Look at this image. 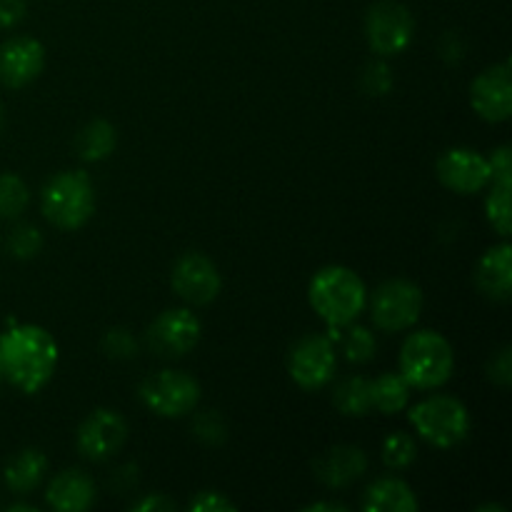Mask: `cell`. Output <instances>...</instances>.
Instances as JSON below:
<instances>
[{
	"instance_id": "5",
	"label": "cell",
	"mask_w": 512,
	"mask_h": 512,
	"mask_svg": "<svg viewBox=\"0 0 512 512\" xmlns=\"http://www.w3.org/2000/svg\"><path fill=\"white\" fill-rule=\"evenodd\" d=\"M410 425L433 448L448 450L470 435V413L453 395H430L410 408Z\"/></svg>"
},
{
	"instance_id": "7",
	"label": "cell",
	"mask_w": 512,
	"mask_h": 512,
	"mask_svg": "<svg viewBox=\"0 0 512 512\" xmlns=\"http://www.w3.org/2000/svg\"><path fill=\"white\" fill-rule=\"evenodd\" d=\"M415 38V18L398 0H378L365 13V40L378 58H393L408 50Z\"/></svg>"
},
{
	"instance_id": "41",
	"label": "cell",
	"mask_w": 512,
	"mask_h": 512,
	"mask_svg": "<svg viewBox=\"0 0 512 512\" xmlns=\"http://www.w3.org/2000/svg\"><path fill=\"white\" fill-rule=\"evenodd\" d=\"M480 512H490V510H498V512H505L503 505H483V508H478Z\"/></svg>"
},
{
	"instance_id": "31",
	"label": "cell",
	"mask_w": 512,
	"mask_h": 512,
	"mask_svg": "<svg viewBox=\"0 0 512 512\" xmlns=\"http://www.w3.org/2000/svg\"><path fill=\"white\" fill-rule=\"evenodd\" d=\"M100 350L110 360H133L138 355V340L128 328H110L100 340Z\"/></svg>"
},
{
	"instance_id": "6",
	"label": "cell",
	"mask_w": 512,
	"mask_h": 512,
	"mask_svg": "<svg viewBox=\"0 0 512 512\" xmlns=\"http://www.w3.org/2000/svg\"><path fill=\"white\" fill-rule=\"evenodd\" d=\"M200 383L183 370H160L140 383L138 398L160 418H183L200 403Z\"/></svg>"
},
{
	"instance_id": "16",
	"label": "cell",
	"mask_w": 512,
	"mask_h": 512,
	"mask_svg": "<svg viewBox=\"0 0 512 512\" xmlns=\"http://www.w3.org/2000/svg\"><path fill=\"white\" fill-rule=\"evenodd\" d=\"M368 470V455L358 445H335L313 463V473L325 488H348Z\"/></svg>"
},
{
	"instance_id": "20",
	"label": "cell",
	"mask_w": 512,
	"mask_h": 512,
	"mask_svg": "<svg viewBox=\"0 0 512 512\" xmlns=\"http://www.w3.org/2000/svg\"><path fill=\"white\" fill-rule=\"evenodd\" d=\"M45 473H48L45 453L35 448H25L15 458L8 460L3 470V483L13 495H28L43 483Z\"/></svg>"
},
{
	"instance_id": "27",
	"label": "cell",
	"mask_w": 512,
	"mask_h": 512,
	"mask_svg": "<svg viewBox=\"0 0 512 512\" xmlns=\"http://www.w3.org/2000/svg\"><path fill=\"white\" fill-rule=\"evenodd\" d=\"M383 463L385 468L390 470H408L410 465L418 458V445H415L413 435L408 433H390L388 438L383 440Z\"/></svg>"
},
{
	"instance_id": "11",
	"label": "cell",
	"mask_w": 512,
	"mask_h": 512,
	"mask_svg": "<svg viewBox=\"0 0 512 512\" xmlns=\"http://www.w3.org/2000/svg\"><path fill=\"white\" fill-rule=\"evenodd\" d=\"M125 440H128V423L123 415L110 408H98L80 423L75 433V448L90 463H105L120 453Z\"/></svg>"
},
{
	"instance_id": "36",
	"label": "cell",
	"mask_w": 512,
	"mask_h": 512,
	"mask_svg": "<svg viewBox=\"0 0 512 512\" xmlns=\"http://www.w3.org/2000/svg\"><path fill=\"white\" fill-rule=\"evenodd\" d=\"M135 485H138V465L133 463L118 468L113 473V478H110V488H113L118 495L128 493V490H133Z\"/></svg>"
},
{
	"instance_id": "22",
	"label": "cell",
	"mask_w": 512,
	"mask_h": 512,
	"mask_svg": "<svg viewBox=\"0 0 512 512\" xmlns=\"http://www.w3.org/2000/svg\"><path fill=\"white\" fill-rule=\"evenodd\" d=\"M410 383L400 373H383L370 380V400L373 408L383 415L403 413L410 405Z\"/></svg>"
},
{
	"instance_id": "39",
	"label": "cell",
	"mask_w": 512,
	"mask_h": 512,
	"mask_svg": "<svg viewBox=\"0 0 512 512\" xmlns=\"http://www.w3.org/2000/svg\"><path fill=\"white\" fill-rule=\"evenodd\" d=\"M303 512H348V505L333 503V500H323V503L305 505Z\"/></svg>"
},
{
	"instance_id": "21",
	"label": "cell",
	"mask_w": 512,
	"mask_h": 512,
	"mask_svg": "<svg viewBox=\"0 0 512 512\" xmlns=\"http://www.w3.org/2000/svg\"><path fill=\"white\" fill-rule=\"evenodd\" d=\"M118 145V130L108 120H90L80 128L78 138H75V150L78 158L85 163H100V160L110 158Z\"/></svg>"
},
{
	"instance_id": "3",
	"label": "cell",
	"mask_w": 512,
	"mask_h": 512,
	"mask_svg": "<svg viewBox=\"0 0 512 512\" xmlns=\"http://www.w3.org/2000/svg\"><path fill=\"white\" fill-rule=\"evenodd\" d=\"M455 370L453 345L435 330H418L408 335L400 348V375L410 388L435 390L443 388Z\"/></svg>"
},
{
	"instance_id": "23",
	"label": "cell",
	"mask_w": 512,
	"mask_h": 512,
	"mask_svg": "<svg viewBox=\"0 0 512 512\" xmlns=\"http://www.w3.org/2000/svg\"><path fill=\"white\" fill-rule=\"evenodd\" d=\"M333 403L340 415L345 418H365L373 410L370 400V380L363 375H350L343 378L333 390Z\"/></svg>"
},
{
	"instance_id": "2",
	"label": "cell",
	"mask_w": 512,
	"mask_h": 512,
	"mask_svg": "<svg viewBox=\"0 0 512 512\" xmlns=\"http://www.w3.org/2000/svg\"><path fill=\"white\" fill-rule=\"evenodd\" d=\"M308 300L320 320L328 325V338L335 343L340 338V330L365 313L368 288L353 268L325 265L310 280Z\"/></svg>"
},
{
	"instance_id": "42",
	"label": "cell",
	"mask_w": 512,
	"mask_h": 512,
	"mask_svg": "<svg viewBox=\"0 0 512 512\" xmlns=\"http://www.w3.org/2000/svg\"><path fill=\"white\" fill-rule=\"evenodd\" d=\"M3 128H5V108L3 103H0V133H3Z\"/></svg>"
},
{
	"instance_id": "25",
	"label": "cell",
	"mask_w": 512,
	"mask_h": 512,
	"mask_svg": "<svg viewBox=\"0 0 512 512\" xmlns=\"http://www.w3.org/2000/svg\"><path fill=\"white\" fill-rule=\"evenodd\" d=\"M488 198H485V218L493 225L495 233L503 240L510 238L512 218H510V190L512 183H490Z\"/></svg>"
},
{
	"instance_id": "37",
	"label": "cell",
	"mask_w": 512,
	"mask_h": 512,
	"mask_svg": "<svg viewBox=\"0 0 512 512\" xmlns=\"http://www.w3.org/2000/svg\"><path fill=\"white\" fill-rule=\"evenodd\" d=\"M130 510L135 512H173L175 503L170 498H165L163 493H155V495H145L143 500L130 505Z\"/></svg>"
},
{
	"instance_id": "14",
	"label": "cell",
	"mask_w": 512,
	"mask_h": 512,
	"mask_svg": "<svg viewBox=\"0 0 512 512\" xmlns=\"http://www.w3.org/2000/svg\"><path fill=\"white\" fill-rule=\"evenodd\" d=\"M470 105L488 123H505L512 115V68L510 63L490 65L470 85Z\"/></svg>"
},
{
	"instance_id": "28",
	"label": "cell",
	"mask_w": 512,
	"mask_h": 512,
	"mask_svg": "<svg viewBox=\"0 0 512 512\" xmlns=\"http://www.w3.org/2000/svg\"><path fill=\"white\" fill-rule=\"evenodd\" d=\"M193 435L200 443L218 448V445L228 440V423H225V418L218 410H203V413L193 418Z\"/></svg>"
},
{
	"instance_id": "13",
	"label": "cell",
	"mask_w": 512,
	"mask_h": 512,
	"mask_svg": "<svg viewBox=\"0 0 512 512\" xmlns=\"http://www.w3.org/2000/svg\"><path fill=\"white\" fill-rule=\"evenodd\" d=\"M438 178L448 190L458 195L483 193L493 180L490 163L485 155L473 148H450L438 158Z\"/></svg>"
},
{
	"instance_id": "43",
	"label": "cell",
	"mask_w": 512,
	"mask_h": 512,
	"mask_svg": "<svg viewBox=\"0 0 512 512\" xmlns=\"http://www.w3.org/2000/svg\"><path fill=\"white\" fill-rule=\"evenodd\" d=\"M0 380H3V373H0Z\"/></svg>"
},
{
	"instance_id": "12",
	"label": "cell",
	"mask_w": 512,
	"mask_h": 512,
	"mask_svg": "<svg viewBox=\"0 0 512 512\" xmlns=\"http://www.w3.org/2000/svg\"><path fill=\"white\" fill-rule=\"evenodd\" d=\"M170 285H173L175 295L185 300L188 305L203 308L210 305L220 295L223 288V278L218 273V265L203 253H183L173 265L170 273Z\"/></svg>"
},
{
	"instance_id": "26",
	"label": "cell",
	"mask_w": 512,
	"mask_h": 512,
	"mask_svg": "<svg viewBox=\"0 0 512 512\" xmlns=\"http://www.w3.org/2000/svg\"><path fill=\"white\" fill-rule=\"evenodd\" d=\"M30 190L15 173H0V220H15L28 210Z\"/></svg>"
},
{
	"instance_id": "8",
	"label": "cell",
	"mask_w": 512,
	"mask_h": 512,
	"mask_svg": "<svg viewBox=\"0 0 512 512\" xmlns=\"http://www.w3.org/2000/svg\"><path fill=\"white\" fill-rule=\"evenodd\" d=\"M423 290L418 283L405 278L385 280L370 300V315L375 328L385 333H403L420 320L423 313Z\"/></svg>"
},
{
	"instance_id": "38",
	"label": "cell",
	"mask_w": 512,
	"mask_h": 512,
	"mask_svg": "<svg viewBox=\"0 0 512 512\" xmlns=\"http://www.w3.org/2000/svg\"><path fill=\"white\" fill-rule=\"evenodd\" d=\"M463 40H460L458 33H445L443 40H440V55H443L448 63H458L463 58Z\"/></svg>"
},
{
	"instance_id": "24",
	"label": "cell",
	"mask_w": 512,
	"mask_h": 512,
	"mask_svg": "<svg viewBox=\"0 0 512 512\" xmlns=\"http://www.w3.org/2000/svg\"><path fill=\"white\" fill-rule=\"evenodd\" d=\"M338 343L343 345V355L348 363L353 365H365L375 358V350H378V340H375L373 330L363 328V325H345L340 330Z\"/></svg>"
},
{
	"instance_id": "1",
	"label": "cell",
	"mask_w": 512,
	"mask_h": 512,
	"mask_svg": "<svg viewBox=\"0 0 512 512\" xmlns=\"http://www.w3.org/2000/svg\"><path fill=\"white\" fill-rule=\"evenodd\" d=\"M58 343L40 325H13L0 335V373L20 393L35 395L58 368Z\"/></svg>"
},
{
	"instance_id": "4",
	"label": "cell",
	"mask_w": 512,
	"mask_h": 512,
	"mask_svg": "<svg viewBox=\"0 0 512 512\" xmlns=\"http://www.w3.org/2000/svg\"><path fill=\"white\" fill-rule=\"evenodd\" d=\"M43 218L58 230H80L95 213L93 180L83 170H63L40 193Z\"/></svg>"
},
{
	"instance_id": "35",
	"label": "cell",
	"mask_w": 512,
	"mask_h": 512,
	"mask_svg": "<svg viewBox=\"0 0 512 512\" xmlns=\"http://www.w3.org/2000/svg\"><path fill=\"white\" fill-rule=\"evenodd\" d=\"M28 15L25 0H0V30H10L20 25Z\"/></svg>"
},
{
	"instance_id": "19",
	"label": "cell",
	"mask_w": 512,
	"mask_h": 512,
	"mask_svg": "<svg viewBox=\"0 0 512 512\" xmlns=\"http://www.w3.org/2000/svg\"><path fill=\"white\" fill-rule=\"evenodd\" d=\"M418 508L420 503L413 488L393 475L373 480L363 495L365 512H418Z\"/></svg>"
},
{
	"instance_id": "40",
	"label": "cell",
	"mask_w": 512,
	"mask_h": 512,
	"mask_svg": "<svg viewBox=\"0 0 512 512\" xmlns=\"http://www.w3.org/2000/svg\"><path fill=\"white\" fill-rule=\"evenodd\" d=\"M8 510L10 512H38L35 510V505H28V503H13Z\"/></svg>"
},
{
	"instance_id": "15",
	"label": "cell",
	"mask_w": 512,
	"mask_h": 512,
	"mask_svg": "<svg viewBox=\"0 0 512 512\" xmlns=\"http://www.w3.org/2000/svg\"><path fill=\"white\" fill-rule=\"evenodd\" d=\"M45 68V48L30 35H15L0 45V85L18 90L40 78Z\"/></svg>"
},
{
	"instance_id": "18",
	"label": "cell",
	"mask_w": 512,
	"mask_h": 512,
	"mask_svg": "<svg viewBox=\"0 0 512 512\" xmlns=\"http://www.w3.org/2000/svg\"><path fill=\"white\" fill-rule=\"evenodd\" d=\"M45 503L58 512H85L95 503V483L83 470H63L50 480Z\"/></svg>"
},
{
	"instance_id": "17",
	"label": "cell",
	"mask_w": 512,
	"mask_h": 512,
	"mask_svg": "<svg viewBox=\"0 0 512 512\" xmlns=\"http://www.w3.org/2000/svg\"><path fill=\"white\" fill-rule=\"evenodd\" d=\"M475 283H478L480 293L495 303H508L512 298V245L508 240L493 245L480 258Z\"/></svg>"
},
{
	"instance_id": "9",
	"label": "cell",
	"mask_w": 512,
	"mask_h": 512,
	"mask_svg": "<svg viewBox=\"0 0 512 512\" xmlns=\"http://www.w3.org/2000/svg\"><path fill=\"white\" fill-rule=\"evenodd\" d=\"M200 335H203V325H200L198 315L188 308H173L163 310L150 323L145 343H148L150 353H155L158 358L175 360L188 355L200 343Z\"/></svg>"
},
{
	"instance_id": "34",
	"label": "cell",
	"mask_w": 512,
	"mask_h": 512,
	"mask_svg": "<svg viewBox=\"0 0 512 512\" xmlns=\"http://www.w3.org/2000/svg\"><path fill=\"white\" fill-rule=\"evenodd\" d=\"M490 173L493 180L490 183H512V150L510 145H500L498 150H493V155L488 158Z\"/></svg>"
},
{
	"instance_id": "10",
	"label": "cell",
	"mask_w": 512,
	"mask_h": 512,
	"mask_svg": "<svg viewBox=\"0 0 512 512\" xmlns=\"http://www.w3.org/2000/svg\"><path fill=\"white\" fill-rule=\"evenodd\" d=\"M338 368L335 343L328 335L310 333L290 348L288 373L303 390H320L333 380Z\"/></svg>"
},
{
	"instance_id": "30",
	"label": "cell",
	"mask_w": 512,
	"mask_h": 512,
	"mask_svg": "<svg viewBox=\"0 0 512 512\" xmlns=\"http://www.w3.org/2000/svg\"><path fill=\"white\" fill-rule=\"evenodd\" d=\"M393 85V70H390V65L383 58L368 63L363 68V73H360V90L365 95H370V98H383V95H388L393 90Z\"/></svg>"
},
{
	"instance_id": "33",
	"label": "cell",
	"mask_w": 512,
	"mask_h": 512,
	"mask_svg": "<svg viewBox=\"0 0 512 512\" xmlns=\"http://www.w3.org/2000/svg\"><path fill=\"white\" fill-rule=\"evenodd\" d=\"M188 508L195 512H230V510H235V503L233 500L225 498L223 493H215V490H203V493H198V498L190 500Z\"/></svg>"
},
{
	"instance_id": "29",
	"label": "cell",
	"mask_w": 512,
	"mask_h": 512,
	"mask_svg": "<svg viewBox=\"0 0 512 512\" xmlns=\"http://www.w3.org/2000/svg\"><path fill=\"white\" fill-rule=\"evenodd\" d=\"M43 233L35 225H18L8 235V253L15 260H33L43 250Z\"/></svg>"
},
{
	"instance_id": "32",
	"label": "cell",
	"mask_w": 512,
	"mask_h": 512,
	"mask_svg": "<svg viewBox=\"0 0 512 512\" xmlns=\"http://www.w3.org/2000/svg\"><path fill=\"white\" fill-rule=\"evenodd\" d=\"M488 378L493 380L495 385H500V388H510L512 385V348L510 345L500 348L498 353L490 358Z\"/></svg>"
}]
</instances>
